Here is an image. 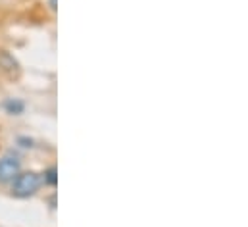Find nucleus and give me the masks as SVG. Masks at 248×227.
Instances as JSON below:
<instances>
[{
  "instance_id": "obj_5",
  "label": "nucleus",
  "mask_w": 248,
  "mask_h": 227,
  "mask_svg": "<svg viewBox=\"0 0 248 227\" xmlns=\"http://www.w3.org/2000/svg\"><path fill=\"white\" fill-rule=\"evenodd\" d=\"M45 183H48V185H56V168H48V170L45 171Z\"/></svg>"
},
{
  "instance_id": "obj_4",
  "label": "nucleus",
  "mask_w": 248,
  "mask_h": 227,
  "mask_svg": "<svg viewBox=\"0 0 248 227\" xmlns=\"http://www.w3.org/2000/svg\"><path fill=\"white\" fill-rule=\"evenodd\" d=\"M0 69L14 73V71H17V62L10 56L8 52H0Z\"/></svg>"
},
{
  "instance_id": "obj_3",
  "label": "nucleus",
  "mask_w": 248,
  "mask_h": 227,
  "mask_svg": "<svg viewBox=\"0 0 248 227\" xmlns=\"http://www.w3.org/2000/svg\"><path fill=\"white\" fill-rule=\"evenodd\" d=\"M4 110L10 115H21L25 110V102L19 98H6L4 100Z\"/></svg>"
},
{
  "instance_id": "obj_2",
  "label": "nucleus",
  "mask_w": 248,
  "mask_h": 227,
  "mask_svg": "<svg viewBox=\"0 0 248 227\" xmlns=\"http://www.w3.org/2000/svg\"><path fill=\"white\" fill-rule=\"evenodd\" d=\"M21 171V158L16 152H6L0 158V183H12Z\"/></svg>"
},
{
  "instance_id": "obj_1",
  "label": "nucleus",
  "mask_w": 248,
  "mask_h": 227,
  "mask_svg": "<svg viewBox=\"0 0 248 227\" xmlns=\"http://www.w3.org/2000/svg\"><path fill=\"white\" fill-rule=\"evenodd\" d=\"M43 183V177L37 171H19V175L12 181V195L17 198L33 196Z\"/></svg>"
}]
</instances>
